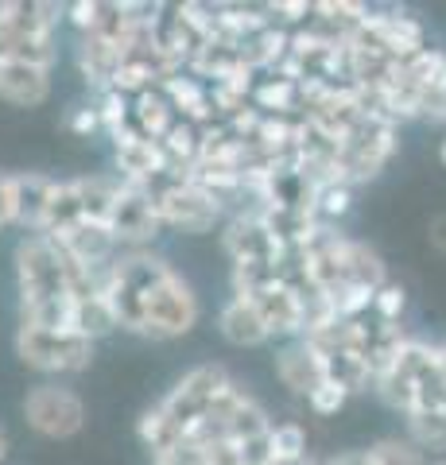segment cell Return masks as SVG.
Returning <instances> with one entry per match:
<instances>
[{"label":"cell","mask_w":446,"mask_h":465,"mask_svg":"<svg viewBox=\"0 0 446 465\" xmlns=\"http://www.w3.org/2000/svg\"><path fill=\"white\" fill-rule=\"evenodd\" d=\"M198 295L194 287L183 280L175 268H167L160 280L152 283L148 299H144V326L140 333L144 338H155V341H171V338H183L198 326Z\"/></svg>","instance_id":"7a4b0ae2"},{"label":"cell","mask_w":446,"mask_h":465,"mask_svg":"<svg viewBox=\"0 0 446 465\" xmlns=\"http://www.w3.org/2000/svg\"><path fill=\"white\" fill-rule=\"evenodd\" d=\"M439 365H442V376H446V345H439Z\"/></svg>","instance_id":"d6a6232c"},{"label":"cell","mask_w":446,"mask_h":465,"mask_svg":"<svg viewBox=\"0 0 446 465\" xmlns=\"http://www.w3.org/2000/svg\"><path fill=\"white\" fill-rule=\"evenodd\" d=\"M74 186H78L85 222L109 225V213H113V206H117V194L124 186L121 174H82V179H74Z\"/></svg>","instance_id":"e0dca14e"},{"label":"cell","mask_w":446,"mask_h":465,"mask_svg":"<svg viewBox=\"0 0 446 465\" xmlns=\"http://www.w3.org/2000/svg\"><path fill=\"white\" fill-rule=\"evenodd\" d=\"M16 280H20V302L32 299H51V295H74V260L66 256V249L47 232H27L16 244Z\"/></svg>","instance_id":"6da1fadb"},{"label":"cell","mask_w":446,"mask_h":465,"mask_svg":"<svg viewBox=\"0 0 446 465\" xmlns=\"http://www.w3.org/2000/svg\"><path fill=\"white\" fill-rule=\"evenodd\" d=\"M59 58V43L55 39H32L12 32L8 24H0V63H27V66H43L51 70Z\"/></svg>","instance_id":"ac0fdd59"},{"label":"cell","mask_w":446,"mask_h":465,"mask_svg":"<svg viewBox=\"0 0 446 465\" xmlns=\"http://www.w3.org/2000/svg\"><path fill=\"white\" fill-rule=\"evenodd\" d=\"M268 454L276 458V461H295V458H311V450H307V430L299 427V423H272L268 430Z\"/></svg>","instance_id":"44dd1931"},{"label":"cell","mask_w":446,"mask_h":465,"mask_svg":"<svg viewBox=\"0 0 446 465\" xmlns=\"http://www.w3.org/2000/svg\"><path fill=\"white\" fill-rule=\"evenodd\" d=\"M404 307H408V291L392 280L372 295V314L384 318V322H400V318H404Z\"/></svg>","instance_id":"cb8c5ba5"},{"label":"cell","mask_w":446,"mask_h":465,"mask_svg":"<svg viewBox=\"0 0 446 465\" xmlns=\"http://www.w3.org/2000/svg\"><path fill=\"white\" fill-rule=\"evenodd\" d=\"M66 124H70V133H78V136H94V133H105V124H102V113H97V105H82L66 116Z\"/></svg>","instance_id":"4316f807"},{"label":"cell","mask_w":446,"mask_h":465,"mask_svg":"<svg viewBox=\"0 0 446 465\" xmlns=\"http://www.w3.org/2000/svg\"><path fill=\"white\" fill-rule=\"evenodd\" d=\"M63 16L66 5H55V0H0V24L32 39H55Z\"/></svg>","instance_id":"4fadbf2b"},{"label":"cell","mask_w":446,"mask_h":465,"mask_svg":"<svg viewBox=\"0 0 446 465\" xmlns=\"http://www.w3.org/2000/svg\"><path fill=\"white\" fill-rule=\"evenodd\" d=\"M326 465H372V458H369V450H350V454H338Z\"/></svg>","instance_id":"f1b7e54d"},{"label":"cell","mask_w":446,"mask_h":465,"mask_svg":"<svg viewBox=\"0 0 446 465\" xmlns=\"http://www.w3.org/2000/svg\"><path fill=\"white\" fill-rule=\"evenodd\" d=\"M268 465H322V461H314V458H295V461H276V458H272Z\"/></svg>","instance_id":"4dcf8cb0"},{"label":"cell","mask_w":446,"mask_h":465,"mask_svg":"<svg viewBox=\"0 0 446 465\" xmlns=\"http://www.w3.org/2000/svg\"><path fill=\"white\" fill-rule=\"evenodd\" d=\"M55 186H59V179H51V174H39V171L16 174V225L20 229H27V232L43 229Z\"/></svg>","instance_id":"2e32d148"},{"label":"cell","mask_w":446,"mask_h":465,"mask_svg":"<svg viewBox=\"0 0 446 465\" xmlns=\"http://www.w3.org/2000/svg\"><path fill=\"white\" fill-rule=\"evenodd\" d=\"M276 381L292 391V396L311 400L314 391L330 381V372H326V361L319 357V349L307 338H295L276 353Z\"/></svg>","instance_id":"9c48e42d"},{"label":"cell","mask_w":446,"mask_h":465,"mask_svg":"<svg viewBox=\"0 0 446 465\" xmlns=\"http://www.w3.org/2000/svg\"><path fill=\"white\" fill-rule=\"evenodd\" d=\"M218 330H222V338L229 345H237V349H256V345L272 341V333L264 326L261 311H256V302L244 299V295H233L218 311Z\"/></svg>","instance_id":"5bb4252c"},{"label":"cell","mask_w":446,"mask_h":465,"mask_svg":"<svg viewBox=\"0 0 446 465\" xmlns=\"http://www.w3.org/2000/svg\"><path fill=\"white\" fill-rule=\"evenodd\" d=\"M24 419L43 439L63 442V439H74L85 427V403L74 388H66L59 381H39L24 396Z\"/></svg>","instance_id":"8992f818"},{"label":"cell","mask_w":446,"mask_h":465,"mask_svg":"<svg viewBox=\"0 0 446 465\" xmlns=\"http://www.w3.org/2000/svg\"><path fill=\"white\" fill-rule=\"evenodd\" d=\"M16 225V174L0 171V229Z\"/></svg>","instance_id":"83f0119b"},{"label":"cell","mask_w":446,"mask_h":465,"mask_svg":"<svg viewBox=\"0 0 446 465\" xmlns=\"http://www.w3.org/2000/svg\"><path fill=\"white\" fill-rule=\"evenodd\" d=\"M431 465H446V458H439V461H431Z\"/></svg>","instance_id":"e575fe53"},{"label":"cell","mask_w":446,"mask_h":465,"mask_svg":"<svg viewBox=\"0 0 446 465\" xmlns=\"http://www.w3.org/2000/svg\"><path fill=\"white\" fill-rule=\"evenodd\" d=\"M113 159H117V174H121V179H124V183H136V186H144L148 179H155V174L167 167L164 143L152 140V136H140V133L121 136Z\"/></svg>","instance_id":"8fae6325"},{"label":"cell","mask_w":446,"mask_h":465,"mask_svg":"<svg viewBox=\"0 0 446 465\" xmlns=\"http://www.w3.org/2000/svg\"><path fill=\"white\" fill-rule=\"evenodd\" d=\"M152 465H210V461L198 442H179V446L164 450V454H152Z\"/></svg>","instance_id":"484cf974"},{"label":"cell","mask_w":446,"mask_h":465,"mask_svg":"<svg viewBox=\"0 0 446 465\" xmlns=\"http://www.w3.org/2000/svg\"><path fill=\"white\" fill-rule=\"evenodd\" d=\"M396 152V121L369 113L350 136H342L338 148V179L342 183H369L372 174H381V167Z\"/></svg>","instance_id":"5b68a950"},{"label":"cell","mask_w":446,"mask_h":465,"mask_svg":"<svg viewBox=\"0 0 446 465\" xmlns=\"http://www.w3.org/2000/svg\"><path fill=\"white\" fill-rule=\"evenodd\" d=\"M372 465H431L427 454L411 439H400V434H388V439L369 446Z\"/></svg>","instance_id":"7402d4cb"},{"label":"cell","mask_w":446,"mask_h":465,"mask_svg":"<svg viewBox=\"0 0 446 465\" xmlns=\"http://www.w3.org/2000/svg\"><path fill=\"white\" fill-rule=\"evenodd\" d=\"M442 163H446V140H442Z\"/></svg>","instance_id":"836d02e7"},{"label":"cell","mask_w":446,"mask_h":465,"mask_svg":"<svg viewBox=\"0 0 446 465\" xmlns=\"http://www.w3.org/2000/svg\"><path fill=\"white\" fill-rule=\"evenodd\" d=\"M8 458V439H5V430H0V461Z\"/></svg>","instance_id":"1f68e13d"},{"label":"cell","mask_w":446,"mask_h":465,"mask_svg":"<svg viewBox=\"0 0 446 465\" xmlns=\"http://www.w3.org/2000/svg\"><path fill=\"white\" fill-rule=\"evenodd\" d=\"M51 97V70L27 63H0V101L16 109H39Z\"/></svg>","instance_id":"7c38bea8"},{"label":"cell","mask_w":446,"mask_h":465,"mask_svg":"<svg viewBox=\"0 0 446 465\" xmlns=\"http://www.w3.org/2000/svg\"><path fill=\"white\" fill-rule=\"evenodd\" d=\"M16 357L27 369L43 376H70L90 369L94 361V341L82 338L74 330H35L20 326L16 330Z\"/></svg>","instance_id":"3957f363"},{"label":"cell","mask_w":446,"mask_h":465,"mask_svg":"<svg viewBox=\"0 0 446 465\" xmlns=\"http://www.w3.org/2000/svg\"><path fill=\"white\" fill-rule=\"evenodd\" d=\"M350 202H353V186H350V183H342V179H326V183L319 186L314 217H319L322 225H330L334 217H342L345 210H350Z\"/></svg>","instance_id":"603a6c76"},{"label":"cell","mask_w":446,"mask_h":465,"mask_svg":"<svg viewBox=\"0 0 446 465\" xmlns=\"http://www.w3.org/2000/svg\"><path fill=\"white\" fill-rule=\"evenodd\" d=\"M229 388H233V376H229L222 365H198L167 391L160 400V407L167 411V419L175 423V430L183 439H191L198 430V423L210 415V407L218 403Z\"/></svg>","instance_id":"277c9868"},{"label":"cell","mask_w":446,"mask_h":465,"mask_svg":"<svg viewBox=\"0 0 446 465\" xmlns=\"http://www.w3.org/2000/svg\"><path fill=\"white\" fill-rule=\"evenodd\" d=\"M408 439L423 454H446V407H420V411H411Z\"/></svg>","instance_id":"ffe728a7"},{"label":"cell","mask_w":446,"mask_h":465,"mask_svg":"<svg viewBox=\"0 0 446 465\" xmlns=\"http://www.w3.org/2000/svg\"><path fill=\"white\" fill-rule=\"evenodd\" d=\"M431 244H435L439 252H446V213L431 222Z\"/></svg>","instance_id":"f546056e"},{"label":"cell","mask_w":446,"mask_h":465,"mask_svg":"<svg viewBox=\"0 0 446 465\" xmlns=\"http://www.w3.org/2000/svg\"><path fill=\"white\" fill-rule=\"evenodd\" d=\"M121 322H117V314H113L109 307V299L102 295V291H94V295H82L74 299V333H82V338H105V333H113Z\"/></svg>","instance_id":"d6986e66"},{"label":"cell","mask_w":446,"mask_h":465,"mask_svg":"<svg viewBox=\"0 0 446 465\" xmlns=\"http://www.w3.org/2000/svg\"><path fill=\"white\" fill-rule=\"evenodd\" d=\"M109 232L128 252H144V244H152L164 232L160 206H155L144 186H136V183L121 186L117 206H113V213H109Z\"/></svg>","instance_id":"52a82bcc"},{"label":"cell","mask_w":446,"mask_h":465,"mask_svg":"<svg viewBox=\"0 0 446 465\" xmlns=\"http://www.w3.org/2000/svg\"><path fill=\"white\" fill-rule=\"evenodd\" d=\"M133 43H117V39H78V70L85 74V82L97 85V94L109 90L117 70L124 63V54Z\"/></svg>","instance_id":"9a60e30c"},{"label":"cell","mask_w":446,"mask_h":465,"mask_svg":"<svg viewBox=\"0 0 446 465\" xmlns=\"http://www.w3.org/2000/svg\"><path fill=\"white\" fill-rule=\"evenodd\" d=\"M350 396H353L350 388H342L338 381H326V384H322V388H319V391H314V396L307 400V407H311L314 415H338L342 407L350 403Z\"/></svg>","instance_id":"d4e9b609"},{"label":"cell","mask_w":446,"mask_h":465,"mask_svg":"<svg viewBox=\"0 0 446 465\" xmlns=\"http://www.w3.org/2000/svg\"><path fill=\"white\" fill-rule=\"evenodd\" d=\"M253 302H256V311H261L272 338L295 341L307 333V302L292 283H283V280L272 283L261 291V295H253Z\"/></svg>","instance_id":"30bf717a"},{"label":"cell","mask_w":446,"mask_h":465,"mask_svg":"<svg viewBox=\"0 0 446 465\" xmlns=\"http://www.w3.org/2000/svg\"><path fill=\"white\" fill-rule=\"evenodd\" d=\"M222 249L233 264H249V260H283V252H287L283 244L272 237V229L264 225L261 206L229 217V225L222 232Z\"/></svg>","instance_id":"ba28073f"}]
</instances>
